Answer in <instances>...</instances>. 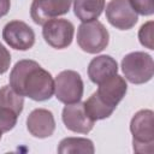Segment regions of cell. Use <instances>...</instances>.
I'll list each match as a JSON object with an SVG mask.
<instances>
[{"mask_svg": "<svg viewBox=\"0 0 154 154\" xmlns=\"http://www.w3.org/2000/svg\"><path fill=\"white\" fill-rule=\"evenodd\" d=\"M132 148L135 153L154 152V113L152 109H141L130 122Z\"/></svg>", "mask_w": 154, "mask_h": 154, "instance_id": "cell-2", "label": "cell"}, {"mask_svg": "<svg viewBox=\"0 0 154 154\" xmlns=\"http://www.w3.org/2000/svg\"><path fill=\"white\" fill-rule=\"evenodd\" d=\"M75 26L67 19L53 18L47 20L42 28L45 41L55 49L67 48L73 40Z\"/></svg>", "mask_w": 154, "mask_h": 154, "instance_id": "cell-6", "label": "cell"}, {"mask_svg": "<svg viewBox=\"0 0 154 154\" xmlns=\"http://www.w3.org/2000/svg\"><path fill=\"white\" fill-rule=\"evenodd\" d=\"M99 88L95 91L97 99L112 109H116L118 103L124 99L128 91V84L125 79L118 73L97 84Z\"/></svg>", "mask_w": 154, "mask_h": 154, "instance_id": "cell-11", "label": "cell"}, {"mask_svg": "<svg viewBox=\"0 0 154 154\" xmlns=\"http://www.w3.org/2000/svg\"><path fill=\"white\" fill-rule=\"evenodd\" d=\"M95 152L94 143L84 137H66L63 138L58 147L60 154H93Z\"/></svg>", "mask_w": 154, "mask_h": 154, "instance_id": "cell-15", "label": "cell"}, {"mask_svg": "<svg viewBox=\"0 0 154 154\" xmlns=\"http://www.w3.org/2000/svg\"><path fill=\"white\" fill-rule=\"evenodd\" d=\"M153 29H154V22L149 20L147 23H144L143 25H141L140 30H138V40L140 43L148 48V49H154V45H153Z\"/></svg>", "mask_w": 154, "mask_h": 154, "instance_id": "cell-19", "label": "cell"}, {"mask_svg": "<svg viewBox=\"0 0 154 154\" xmlns=\"http://www.w3.org/2000/svg\"><path fill=\"white\" fill-rule=\"evenodd\" d=\"M75 16L82 22L96 20L105 10V0H72Z\"/></svg>", "mask_w": 154, "mask_h": 154, "instance_id": "cell-14", "label": "cell"}, {"mask_svg": "<svg viewBox=\"0 0 154 154\" xmlns=\"http://www.w3.org/2000/svg\"><path fill=\"white\" fill-rule=\"evenodd\" d=\"M84 91V84L78 72L64 70L54 79V94L58 101L70 105L81 101Z\"/></svg>", "mask_w": 154, "mask_h": 154, "instance_id": "cell-5", "label": "cell"}, {"mask_svg": "<svg viewBox=\"0 0 154 154\" xmlns=\"http://www.w3.org/2000/svg\"><path fill=\"white\" fill-rule=\"evenodd\" d=\"M106 19L119 30H129L135 26L138 16L128 0H111L106 6Z\"/></svg>", "mask_w": 154, "mask_h": 154, "instance_id": "cell-8", "label": "cell"}, {"mask_svg": "<svg viewBox=\"0 0 154 154\" xmlns=\"http://www.w3.org/2000/svg\"><path fill=\"white\" fill-rule=\"evenodd\" d=\"M11 7V0H0V18L6 16Z\"/></svg>", "mask_w": 154, "mask_h": 154, "instance_id": "cell-22", "label": "cell"}, {"mask_svg": "<svg viewBox=\"0 0 154 154\" xmlns=\"http://www.w3.org/2000/svg\"><path fill=\"white\" fill-rule=\"evenodd\" d=\"M63 123L66 129L77 134H88L94 128V120L87 114L84 103L78 101L75 103L66 105L61 114Z\"/></svg>", "mask_w": 154, "mask_h": 154, "instance_id": "cell-10", "label": "cell"}, {"mask_svg": "<svg viewBox=\"0 0 154 154\" xmlns=\"http://www.w3.org/2000/svg\"><path fill=\"white\" fill-rule=\"evenodd\" d=\"M1 135H2V134H0V140H1Z\"/></svg>", "mask_w": 154, "mask_h": 154, "instance_id": "cell-23", "label": "cell"}, {"mask_svg": "<svg viewBox=\"0 0 154 154\" xmlns=\"http://www.w3.org/2000/svg\"><path fill=\"white\" fill-rule=\"evenodd\" d=\"M122 71L125 79L132 84H143L153 78L154 61L152 55L144 52H131L122 60Z\"/></svg>", "mask_w": 154, "mask_h": 154, "instance_id": "cell-3", "label": "cell"}, {"mask_svg": "<svg viewBox=\"0 0 154 154\" xmlns=\"http://www.w3.org/2000/svg\"><path fill=\"white\" fill-rule=\"evenodd\" d=\"M10 64H11V54L8 49L2 43H0V75L8 71Z\"/></svg>", "mask_w": 154, "mask_h": 154, "instance_id": "cell-21", "label": "cell"}, {"mask_svg": "<svg viewBox=\"0 0 154 154\" xmlns=\"http://www.w3.org/2000/svg\"><path fill=\"white\" fill-rule=\"evenodd\" d=\"M136 13L152 16L154 13V0H128Z\"/></svg>", "mask_w": 154, "mask_h": 154, "instance_id": "cell-20", "label": "cell"}, {"mask_svg": "<svg viewBox=\"0 0 154 154\" xmlns=\"http://www.w3.org/2000/svg\"><path fill=\"white\" fill-rule=\"evenodd\" d=\"M4 41L13 49L28 51L35 45L34 30L22 20H11L2 29Z\"/></svg>", "mask_w": 154, "mask_h": 154, "instance_id": "cell-7", "label": "cell"}, {"mask_svg": "<svg viewBox=\"0 0 154 154\" xmlns=\"http://www.w3.org/2000/svg\"><path fill=\"white\" fill-rule=\"evenodd\" d=\"M84 103V108L87 114L95 122V120H102L106 119L108 117L112 116V113L114 112V109L109 108L108 106H106L103 102H101L97 96L95 95V93H93L89 99L87 101L83 102Z\"/></svg>", "mask_w": 154, "mask_h": 154, "instance_id": "cell-17", "label": "cell"}, {"mask_svg": "<svg viewBox=\"0 0 154 154\" xmlns=\"http://www.w3.org/2000/svg\"><path fill=\"white\" fill-rule=\"evenodd\" d=\"M26 129L36 138H47L55 130L54 116L49 109L35 108L26 118Z\"/></svg>", "mask_w": 154, "mask_h": 154, "instance_id": "cell-12", "label": "cell"}, {"mask_svg": "<svg viewBox=\"0 0 154 154\" xmlns=\"http://www.w3.org/2000/svg\"><path fill=\"white\" fill-rule=\"evenodd\" d=\"M109 42V34L99 20L84 22L77 29V43L79 48L89 54L102 52Z\"/></svg>", "mask_w": 154, "mask_h": 154, "instance_id": "cell-4", "label": "cell"}, {"mask_svg": "<svg viewBox=\"0 0 154 154\" xmlns=\"http://www.w3.org/2000/svg\"><path fill=\"white\" fill-rule=\"evenodd\" d=\"M117 73L118 64L111 55L95 57L88 65V77L95 84H100Z\"/></svg>", "mask_w": 154, "mask_h": 154, "instance_id": "cell-13", "label": "cell"}, {"mask_svg": "<svg viewBox=\"0 0 154 154\" xmlns=\"http://www.w3.org/2000/svg\"><path fill=\"white\" fill-rule=\"evenodd\" d=\"M24 106V96L16 93L10 85L0 88V107L8 108L16 114H20Z\"/></svg>", "mask_w": 154, "mask_h": 154, "instance_id": "cell-16", "label": "cell"}, {"mask_svg": "<svg viewBox=\"0 0 154 154\" xmlns=\"http://www.w3.org/2000/svg\"><path fill=\"white\" fill-rule=\"evenodd\" d=\"M72 0H32L30 17L35 24L43 25L47 20L58 18L70 11Z\"/></svg>", "mask_w": 154, "mask_h": 154, "instance_id": "cell-9", "label": "cell"}, {"mask_svg": "<svg viewBox=\"0 0 154 154\" xmlns=\"http://www.w3.org/2000/svg\"><path fill=\"white\" fill-rule=\"evenodd\" d=\"M10 87L22 96L34 101L49 100L54 94V79L38 63L23 59L10 72Z\"/></svg>", "mask_w": 154, "mask_h": 154, "instance_id": "cell-1", "label": "cell"}, {"mask_svg": "<svg viewBox=\"0 0 154 154\" xmlns=\"http://www.w3.org/2000/svg\"><path fill=\"white\" fill-rule=\"evenodd\" d=\"M17 119L18 114H16L13 111L0 107V134L12 130L17 124Z\"/></svg>", "mask_w": 154, "mask_h": 154, "instance_id": "cell-18", "label": "cell"}]
</instances>
